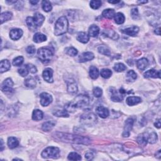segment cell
<instances>
[{
  "instance_id": "44dd1931",
  "label": "cell",
  "mask_w": 161,
  "mask_h": 161,
  "mask_svg": "<svg viewBox=\"0 0 161 161\" xmlns=\"http://www.w3.org/2000/svg\"><path fill=\"white\" fill-rule=\"evenodd\" d=\"M142 101V99L138 96H129L127 98L126 102L129 106H134L140 103Z\"/></svg>"
},
{
  "instance_id": "91938a15",
  "label": "cell",
  "mask_w": 161,
  "mask_h": 161,
  "mask_svg": "<svg viewBox=\"0 0 161 161\" xmlns=\"http://www.w3.org/2000/svg\"><path fill=\"white\" fill-rule=\"evenodd\" d=\"M21 160V159H13V160Z\"/></svg>"
},
{
  "instance_id": "52a82bcc",
  "label": "cell",
  "mask_w": 161,
  "mask_h": 161,
  "mask_svg": "<svg viewBox=\"0 0 161 161\" xmlns=\"http://www.w3.org/2000/svg\"><path fill=\"white\" fill-rule=\"evenodd\" d=\"M60 155L59 148L56 147H48L42 152V157L44 159H57Z\"/></svg>"
},
{
  "instance_id": "b9f144b4",
  "label": "cell",
  "mask_w": 161,
  "mask_h": 161,
  "mask_svg": "<svg viewBox=\"0 0 161 161\" xmlns=\"http://www.w3.org/2000/svg\"><path fill=\"white\" fill-rule=\"evenodd\" d=\"M68 158L70 160H81V156L76 152H70Z\"/></svg>"
},
{
  "instance_id": "9f6ffc18",
  "label": "cell",
  "mask_w": 161,
  "mask_h": 161,
  "mask_svg": "<svg viewBox=\"0 0 161 161\" xmlns=\"http://www.w3.org/2000/svg\"><path fill=\"white\" fill-rule=\"evenodd\" d=\"M38 3V1H30V3L32 4V5H36V4H37Z\"/></svg>"
},
{
  "instance_id": "3957f363",
  "label": "cell",
  "mask_w": 161,
  "mask_h": 161,
  "mask_svg": "<svg viewBox=\"0 0 161 161\" xmlns=\"http://www.w3.org/2000/svg\"><path fill=\"white\" fill-rule=\"evenodd\" d=\"M45 20V17L39 13H36L33 17H29L26 19V22L29 30L31 31L36 30L40 27Z\"/></svg>"
},
{
  "instance_id": "f907efd6",
  "label": "cell",
  "mask_w": 161,
  "mask_h": 161,
  "mask_svg": "<svg viewBox=\"0 0 161 161\" xmlns=\"http://www.w3.org/2000/svg\"><path fill=\"white\" fill-rule=\"evenodd\" d=\"M93 158H94V154L91 151H88L86 153L85 158L87 160H92L93 159Z\"/></svg>"
},
{
  "instance_id": "db71d44e",
  "label": "cell",
  "mask_w": 161,
  "mask_h": 161,
  "mask_svg": "<svg viewBox=\"0 0 161 161\" xmlns=\"http://www.w3.org/2000/svg\"><path fill=\"white\" fill-rule=\"evenodd\" d=\"M154 32L158 35H160V27H159L158 29H156L154 31Z\"/></svg>"
},
{
  "instance_id": "9a60e30c",
  "label": "cell",
  "mask_w": 161,
  "mask_h": 161,
  "mask_svg": "<svg viewBox=\"0 0 161 161\" xmlns=\"http://www.w3.org/2000/svg\"><path fill=\"white\" fill-rule=\"evenodd\" d=\"M23 35V31L19 29H12L10 32V37L13 40H17Z\"/></svg>"
},
{
  "instance_id": "d590c367",
  "label": "cell",
  "mask_w": 161,
  "mask_h": 161,
  "mask_svg": "<svg viewBox=\"0 0 161 161\" xmlns=\"http://www.w3.org/2000/svg\"><path fill=\"white\" fill-rule=\"evenodd\" d=\"M101 76L105 79H108L112 75V72L110 69H103L100 71Z\"/></svg>"
},
{
  "instance_id": "7c38bea8",
  "label": "cell",
  "mask_w": 161,
  "mask_h": 161,
  "mask_svg": "<svg viewBox=\"0 0 161 161\" xmlns=\"http://www.w3.org/2000/svg\"><path fill=\"white\" fill-rule=\"evenodd\" d=\"M96 112L97 115L100 117L102 118H106L109 115V112L108 108L103 107V106H100V107H97Z\"/></svg>"
},
{
  "instance_id": "4dcf8cb0",
  "label": "cell",
  "mask_w": 161,
  "mask_h": 161,
  "mask_svg": "<svg viewBox=\"0 0 161 161\" xmlns=\"http://www.w3.org/2000/svg\"><path fill=\"white\" fill-rule=\"evenodd\" d=\"M89 76L93 79H96L99 76V70L95 66H91L89 68Z\"/></svg>"
},
{
  "instance_id": "bcb514c9",
  "label": "cell",
  "mask_w": 161,
  "mask_h": 161,
  "mask_svg": "<svg viewBox=\"0 0 161 161\" xmlns=\"http://www.w3.org/2000/svg\"><path fill=\"white\" fill-rule=\"evenodd\" d=\"M93 95L96 98H100L103 94V91L100 88L96 87L93 89Z\"/></svg>"
},
{
  "instance_id": "d6986e66",
  "label": "cell",
  "mask_w": 161,
  "mask_h": 161,
  "mask_svg": "<svg viewBox=\"0 0 161 161\" xmlns=\"http://www.w3.org/2000/svg\"><path fill=\"white\" fill-rule=\"evenodd\" d=\"M139 28L137 26H132L122 31L123 33L132 37L135 36V35L139 33Z\"/></svg>"
},
{
  "instance_id": "603a6c76",
  "label": "cell",
  "mask_w": 161,
  "mask_h": 161,
  "mask_svg": "<svg viewBox=\"0 0 161 161\" xmlns=\"http://www.w3.org/2000/svg\"><path fill=\"white\" fill-rule=\"evenodd\" d=\"M11 68L10 62L7 60H2L1 61V64H0V72L3 73L7 70H8Z\"/></svg>"
},
{
  "instance_id": "ba28073f",
  "label": "cell",
  "mask_w": 161,
  "mask_h": 161,
  "mask_svg": "<svg viewBox=\"0 0 161 161\" xmlns=\"http://www.w3.org/2000/svg\"><path fill=\"white\" fill-rule=\"evenodd\" d=\"M13 82L11 78H7L4 81V82L1 84V89L4 93H11L14 90L13 89Z\"/></svg>"
},
{
  "instance_id": "e575fe53",
  "label": "cell",
  "mask_w": 161,
  "mask_h": 161,
  "mask_svg": "<svg viewBox=\"0 0 161 161\" xmlns=\"http://www.w3.org/2000/svg\"><path fill=\"white\" fill-rule=\"evenodd\" d=\"M137 78V75L136 72L133 70H130L127 74V80L129 82H132L135 81Z\"/></svg>"
},
{
  "instance_id": "7402d4cb",
  "label": "cell",
  "mask_w": 161,
  "mask_h": 161,
  "mask_svg": "<svg viewBox=\"0 0 161 161\" xmlns=\"http://www.w3.org/2000/svg\"><path fill=\"white\" fill-rule=\"evenodd\" d=\"M76 38L78 41L82 44H86L89 40V36L86 33L81 32L77 33Z\"/></svg>"
},
{
  "instance_id": "ac0fdd59",
  "label": "cell",
  "mask_w": 161,
  "mask_h": 161,
  "mask_svg": "<svg viewBox=\"0 0 161 161\" xmlns=\"http://www.w3.org/2000/svg\"><path fill=\"white\" fill-rule=\"evenodd\" d=\"M148 135L147 133H142L138 136L137 139V141L138 144L142 147H145L148 143Z\"/></svg>"
},
{
  "instance_id": "c3c4849f",
  "label": "cell",
  "mask_w": 161,
  "mask_h": 161,
  "mask_svg": "<svg viewBox=\"0 0 161 161\" xmlns=\"http://www.w3.org/2000/svg\"><path fill=\"white\" fill-rule=\"evenodd\" d=\"M27 66H28V68H29V71L30 73L35 74L37 72V69L34 65H33L32 64H27Z\"/></svg>"
},
{
  "instance_id": "7a4b0ae2",
  "label": "cell",
  "mask_w": 161,
  "mask_h": 161,
  "mask_svg": "<svg viewBox=\"0 0 161 161\" xmlns=\"http://www.w3.org/2000/svg\"><path fill=\"white\" fill-rule=\"evenodd\" d=\"M90 99L88 95H78L73 102L69 103L66 106V109L68 112H72L76 108L86 107L89 104Z\"/></svg>"
},
{
  "instance_id": "836d02e7",
  "label": "cell",
  "mask_w": 161,
  "mask_h": 161,
  "mask_svg": "<svg viewBox=\"0 0 161 161\" xmlns=\"http://www.w3.org/2000/svg\"><path fill=\"white\" fill-rule=\"evenodd\" d=\"M42 9L44 10L45 12H49L52 9V4L49 1H46V0H44L43 1L42 3Z\"/></svg>"
},
{
  "instance_id": "d6a6232c",
  "label": "cell",
  "mask_w": 161,
  "mask_h": 161,
  "mask_svg": "<svg viewBox=\"0 0 161 161\" xmlns=\"http://www.w3.org/2000/svg\"><path fill=\"white\" fill-rule=\"evenodd\" d=\"M13 14L10 11H6V12H4L1 14V24L4 22H6L7 21L10 20L12 18Z\"/></svg>"
},
{
  "instance_id": "30bf717a",
  "label": "cell",
  "mask_w": 161,
  "mask_h": 161,
  "mask_svg": "<svg viewBox=\"0 0 161 161\" xmlns=\"http://www.w3.org/2000/svg\"><path fill=\"white\" fill-rule=\"evenodd\" d=\"M40 104L42 107H47L52 102V97L47 93H42L40 95Z\"/></svg>"
},
{
  "instance_id": "ab89813d",
  "label": "cell",
  "mask_w": 161,
  "mask_h": 161,
  "mask_svg": "<svg viewBox=\"0 0 161 161\" xmlns=\"http://www.w3.org/2000/svg\"><path fill=\"white\" fill-rule=\"evenodd\" d=\"M29 72H30V71H29V69L27 64L23 66L22 68L18 69V73L20 74L22 77H26V76H28Z\"/></svg>"
},
{
  "instance_id": "5b68a950",
  "label": "cell",
  "mask_w": 161,
  "mask_h": 161,
  "mask_svg": "<svg viewBox=\"0 0 161 161\" xmlns=\"http://www.w3.org/2000/svg\"><path fill=\"white\" fill-rule=\"evenodd\" d=\"M80 121L82 124L86 126H93L97 123L98 118L95 114L93 113L86 112L81 115Z\"/></svg>"
},
{
  "instance_id": "681fc988",
  "label": "cell",
  "mask_w": 161,
  "mask_h": 161,
  "mask_svg": "<svg viewBox=\"0 0 161 161\" xmlns=\"http://www.w3.org/2000/svg\"><path fill=\"white\" fill-rule=\"evenodd\" d=\"M35 50H35V47L33 45L29 46L26 49V52L29 54H34L35 53Z\"/></svg>"
},
{
  "instance_id": "4316f807",
  "label": "cell",
  "mask_w": 161,
  "mask_h": 161,
  "mask_svg": "<svg viewBox=\"0 0 161 161\" xmlns=\"http://www.w3.org/2000/svg\"><path fill=\"white\" fill-rule=\"evenodd\" d=\"M47 40V37L40 32L36 33L33 36V41L35 43H41Z\"/></svg>"
},
{
  "instance_id": "cb8c5ba5",
  "label": "cell",
  "mask_w": 161,
  "mask_h": 161,
  "mask_svg": "<svg viewBox=\"0 0 161 161\" xmlns=\"http://www.w3.org/2000/svg\"><path fill=\"white\" fill-rule=\"evenodd\" d=\"M89 36L92 37H96L100 33V29L97 25H92L89 28Z\"/></svg>"
},
{
  "instance_id": "f6af8a7d",
  "label": "cell",
  "mask_w": 161,
  "mask_h": 161,
  "mask_svg": "<svg viewBox=\"0 0 161 161\" xmlns=\"http://www.w3.org/2000/svg\"><path fill=\"white\" fill-rule=\"evenodd\" d=\"M102 2L101 1H96V0H93L90 2V6H91L93 9L97 10L101 6Z\"/></svg>"
},
{
  "instance_id": "60d3db41",
  "label": "cell",
  "mask_w": 161,
  "mask_h": 161,
  "mask_svg": "<svg viewBox=\"0 0 161 161\" xmlns=\"http://www.w3.org/2000/svg\"><path fill=\"white\" fill-rule=\"evenodd\" d=\"M158 135L156 134L155 132H152L151 134L148 135V142L150 144H155L158 141Z\"/></svg>"
},
{
  "instance_id": "ffe728a7",
  "label": "cell",
  "mask_w": 161,
  "mask_h": 161,
  "mask_svg": "<svg viewBox=\"0 0 161 161\" xmlns=\"http://www.w3.org/2000/svg\"><path fill=\"white\" fill-rule=\"evenodd\" d=\"M148 66V61L146 58H142L137 62V66L140 70H144Z\"/></svg>"
},
{
  "instance_id": "74e56055",
  "label": "cell",
  "mask_w": 161,
  "mask_h": 161,
  "mask_svg": "<svg viewBox=\"0 0 161 161\" xmlns=\"http://www.w3.org/2000/svg\"><path fill=\"white\" fill-rule=\"evenodd\" d=\"M54 115L57 117H69V115L66 109H62V110H57L53 113Z\"/></svg>"
},
{
  "instance_id": "484cf974",
  "label": "cell",
  "mask_w": 161,
  "mask_h": 161,
  "mask_svg": "<svg viewBox=\"0 0 161 161\" xmlns=\"http://www.w3.org/2000/svg\"><path fill=\"white\" fill-rule=\"evenodd\" d=\"M19 142L17 138L14 137H10L8 139V145L10 148L13 149L18 146Z\"/></svg>"
},
{
  "instance_id": "7dc6e473",
  "label": "cell",
  "mask_w": 161,
  "mask_h": 161,
  "mask_svg": "<svg viewBox=\"0 0 161 161\" xmlns=\"http://www.w3.org/2000/svg\"><path fill=\"white\" fill-rule=\"evenodd\" d=\"M131 15L133 19L137 20L139 18V10L136 8H133L131 10Z\"/></svg>"
},
{
  "instance_id": "e0dca14e",
  "label": "cell",
  "mask_w": 161,
  "mask_h": 161,
  "mask_svg": "<svg viewBox=\"0 0 161 161\" xmlns=\"http://www.w3.org/2000/svg\"><path fill=\"white\" fill-rule=\"evenodd\" d=\"M95 56L91 52H86L82 53L79 57V60L80 62H85L93 60Z\"/></svg>"
},
{
  "instance_id": "ee69618b",
  "label": "cell",
  "mask_w": 161,
  "mask_h": 161,
  "mask_svg": "<svg viewBox=\"0 0 161 161\" xmlns=\"http://www.w3.org/2000/svg\"><path fill=\"white\" fill-rule=\"evenodd\" d=\"M23 61H24V59L22 56L17 57L13 61V65L15 66H20L23 63Z\"/></svg>"
},
{
  "instance_id": "4fadbf2b",
  "label": "cell",
  "mask_w": 161,
  "mask_h": 161,
  "mask_svg": "<svg viewBox=\"0 0 161 161\" xmlns=\"http://www.w3.org/2000/svg\"><path fill=\"white\" fill-rule=\"evenodd\" d=\"M110 92L112 93L111 99L112 101L115 102H120L123 100L124 96L120 91L119 93H118L115 88H112Z\"/></svg>"
},
{
  "instance_id": "277c9868",
  "label": "cell",
  "mask_w": 161,
  "mask_h": 161,
  "mask_svg": "<svg viewBox=\"0 0 161 161\" xmlns=\"http://www.w3.org/2000/svg\"><path fill=\"white\" fill-rule=\"evenodd\" d=\"M69 23L66 17H61L59 18L55 25L54 34L57 36H59L68 32Z\"/></svg>"
},
{
  "instance_id": "8d00e7d4",
  "label": "cell",
  "mask_w": 161,
  "mask_h": 161,
  "mask_svg": "<svg viewBox=\"0 0 161 161\" xmlns=\"http://www.w3.org/2000/svg\"><path fill=\"white\" fill-rule=\"evenodd\" d=\"M65 52L66 54H68V56L74 57V56H76L77 54L78 51L76 49H75L74 47H70L66 48Z\"/></svg>"
},
{
  "instance_id": "6f0895ef",
  "label": "cell",
  "mask_w": 161,
  "mask_h": 161,
  "mask_svg": "<svg viewBox=\"0 0 161 161\" xmlns=\"http://www.w3.org/2000/svg\"><path fill=\"white\" fill-rule=\"evenodd\" d=\"M108 2L109 3H112V4H116V3H120V1H108Z\"/></svg>"
},
{
  "instance_id": "f546056e",
  "label": "cell",
  "mask_w": 161,
  "mask_h": 161,
  "mask_svg": "<svg viewBox=\"0 0 161 161\" xmlns=\"http://www.w3.org/2000/svg\"><path fill=\"white\" fill-rule=\"evenodd\" d=\"M44 117V113L40 109H35L32 113V119L35 121L41 120Z\"/></svg>"
},
{
  "instance_id": "f5cc1de1",
  "label": "cell",
  "mask_w": 161,
  "mask_h": 161,
  "mask_svg": "<svg viewBox=\"0 0 161 161\" xmlns=\"http://www.w3.org/2000/svg\"><path fill=\"white\" fill-rule=\"evenodd\" d=\"M155 157H156V158H158V159H160V158H161V154H160V150H159V151H158V152H156V154H155Z\"/></svg>"
},
{
  "instance_id": "f35d334b",
  "label": "cell",
  "mask_w": 161,
  "mask_h": 161,
  "mask_svg": "<svg viewBox=\"0 0 161 161\" xmlns=\"http://www.w3.org/2000/svg\"><path fill=\"white\" fill-rule=\"evenodd\" d=\"M98 52L101 53V54L105 55V56H111L110 51H109V50L107 47H105L104 45L100 46L99 47H98Z\"/></svg>"
},
{
  "instance_id": "f1b7e54d",
  "label": "cell",
  "mask_w": 161,
  "mask_h": 161,
  "mask_svg": "<svg viewBox=\"0 0 161 161\" xmlns=\"http://www.w3.org/2000/svg\"><path fill=\"white\" fill-rule=\"evenodd\" d=\"M102 15L103 17L108 18V19H112L113 18L115 15V11L113 9H107L105 10L103 13H102Z\"/></svg>"
},
{
  "instance_id": "680465c9",
  "label": "cell",
  "mask_w": 161,
  "mask_h": 161,
  "mask_svg": "<svg viewBox=\"0 0 161 161\" xmlns=\"http://www.w3.org/2000/svg\"><path fill=\"white\" fill-rule=\"evenodd\" d=\"M139 3H141V4H142V3H147V1H139Z\"/></svg>"
},
{
  "instance_id": "8fae6325",
  "label": "cell",
  "mask_w": 161,
  "mask_h": 161,
  "mask_svg": "<svg viewBox=\"0 0 161 161\" xmlns=\"http://www.w3.org/2000/svg\"><path fill=\"white\" fill-rule=\"evenodd\" d=\"M53 70L50 68H47L45 69L42 74V76L44 79L49 82V83H52L54 81L53 79Z\"/></svg>"
},
{
  "instance_id": "7bdbcfd3",
  "label": "cell",
  "mask_w": 161,
  "mask_h": 161,
  "mask_svg": "<svg viewBox=\"0 0 161 161\" xmlns=\"http://www.w3.org/2000/svg\"><path fill=\"white\" fill-rule=\"evenodd\" d=\"M113 69H115L116 72H123L124 70H126L127 67L126 66H125L122 63H117L114 66Z\"/></svg>"
},
{
  "instance_id": "11a10c76",
  "label": "cell",
  "mask_w": 161,
  "mask_h": 161,
  "mask_svg": "<svg viewBox=\"0 0 161 161\" xmlns=\"http://www.w3.org/2000/svg\"><path fill=\"white\" fill-rule=\"evenodd\" d=\"M4 149V142L2 139H1V151H3Z\"/></svg>"
},
{
  "instance_id": "816d5d0a",
  "label": "cell",
  "mask_w": 161,
  "mask_h": 161,
  "mask_svg": "<svg viewBox=\"0 0 161 161\" xmlns=\"http://www.w3.org/2000/svg\"><path fill=\"white\" fill-rule=\"evenodd\" d=\"M154 126L158 128H160V120L159 119L156 121V122L154 123Z\"/></svg>"
},
{
  "instance_id": "d4e9b609",
  "label": "cell",
  "mask_w": 161,
  "mask_h": 161,
  "mask_svg": "<svg viewBox=\"0 0 161 161\" xmlns=\"http://www.w3.org/2000/svg\"><path fill=\"white\" fill-rule=\"evenodd\" d=\"M56 122L54 121H48L42 124V129L45 132H49L52 130V128L54 127Z\"/></svg>"
},
{
  "instance_id": "9c48e42d",
  "label": "cell",
  "mask_w": 161,
  "mask_h": 161,
  "mask_svg": "<svg viewBox=\"0 0 161 161\" xmlns=\"http://www.w3.org/2000/svg\"><path fill=\"white\" fill-rule=\"evenodd\" d=\"M133 125V120L131 118H128L125 123V127L123 132V137H128L130 134V132L132 129Z\"/></svg>"
},
{
  "instance_id": "83f0119b",
  "label": "cell",
  "mask_w": 161,
  "mask_h": 161,
  "mask_svg": "<svg viewBox=\"0 0 161 161\" xmlns=\"http://www.w3.org/2000/svg\"><path fill=\"white\" fill-rule=\"evenodd\" d=\"M37 82L34 78L30 77L27 78V79L25 81V85L27 88L30 89H33L36 87Z\"/></svg>"
},
{
  "instance_id": "2e32d148",
  "label": "cell",
  "mask_w": 161,
  "mask_h": 161,
  "mask_svg": "<svg viewBox=\"0 0 161 161\" xmlns=\"http://www.w3.org/2000/svg\"><path fill=\"white\" fill-rule=\"evenodd\" d=\"M68 83V91L72 95H74L77 92V86L76 82L73 79H69Z\"/></svg>"
},
{
  "instance_id": "5bb4252c",
  "label": "cell",
  "mask_w": 161,
  "mask_h": 161,
  "mask_svg": "<svg viewBox=\"0 0 161 161\" xmlns=\"http://www.w3.org/2000/svg\"><path fill=\"white\" fill-rule=\"evenodd\" d=\"M145 78H160V71L155 69H150L144 74Z\"/></svg>"
},
{
  "instance_id": "1f68e13d",
  "label": "cell",
  "mask_w": 161,
  "mask_h": 161,
  "mask_svg": "<svg viewBox=\"0 0 161 161\" xmlns=\"http://www.w3.org/2000/svg\"><path fill=\"white\" fill-rule=\"evenodd\" d=\"M114 19H115V22L116 23L120 25L124 23L125 20V17L122 13L119 12L115 14V17H114Z\"/></svg>"
},
{
  "instance_id": "8992f818",
  "label": "cell",
  "mask_w": 161,
  "mask_h": 161,
  "mask_svg": "<svg viewBox=\"0 0 161 161\" xmlns=\"http://www.w3.org/2000/svg\"><path fill=\"white\" fill-rule=\"evenodd\" d=\"M53 56L52 50L48 48H40L37 52V57L43 63H48Z\"/></svg>"
},
{
  "instance_id": "6da1fadb",
  "label": "cell",
  "mask_w": 161,
  "mask_h": 161,
  "mask_svg": "<svg viewBox=\"0 0 161 161\" xmlns=\"http://www.w3.org/2000/svg\"><path fill=\"white\" fill-rule=\"evenodd\" d=\"M56 137L57 139L65 142H71L79 144L89 145L91 142V139H89L88 137L79 135H74L64 133L57 132L56 133Z\"/></svg>"
}]
</instances>
